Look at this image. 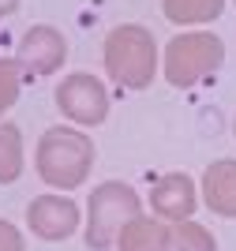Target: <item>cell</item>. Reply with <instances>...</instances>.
Returning a JSON list of instances; mask_svg holds the SVG:
<instances>
[{"label": "cell", "instance_id": "6da1fadb", "mask_svg": "<svg viewBox=\"0 0 236 251\" xmlns=\"http://www.w3.org/2000/svg\"><path fill=\"white\" fill-rule=\"evenodd\" d=\"M105 68L113 75V83L128 90H146L157 75V45L154 34L139 23H124L105 38Z\"/></svg>", "mask_w": 236, "mask_h": 251}, {"label": "cell", "instance_id": "7a4b0ae2", "mask_svg": "<svg viewBox=\"0 0 236 251\" xmlns=\"http://www.w3.org/2000/svg\"><path fill=\"white\" fill-rule=\"evenodd\" d=\"M94 169V143L75 127H52L38 143V173L49 188H79Z\"/></svg>", "mask_w": 236, "mask_h": 251}, {"label": "cell", "instance_id": "3957f363", "mask_svg": "<svg viewBox=\"0 0 236 251\" xmlns=\"http://www.w3.org/2000/svg\"><path fill=\"white\" fill-rule=\"evenodd\" d=\"M139 214H143V202H139L135 188H128V184H116V180L102 184V188L90 195L86 244H90V248H98V251L113 248L116 236H120V229L128 225V221H135Z\"/></svg>", "mask_w": 236, "mask_h": 251}, {"label": "cell", "instance_id": "277c9868", "mask_svg": "<svg viewBox=\"0 0 236 251\" xmlns=\"http://www.w3.org/2000/svg\"><path fill=\"white\" fill-rule=\"evenodd\" d=\"M225 64V45L217 34H180L165 49V79L173 86H195Z\"/></svg>", "mask_w": 236, "mask_h": 251}, {"label": "cell", "instance_id": "5b68a950", "mask_svg": "<svg viewBox=\"0 0 236 251\" xmlns=\"http://www.w3.org/2000/svg\"><path fill=\"white\" fill-rule=\"evenodd\" d=\"M56 105H60L64 116H72L75 124H102L105 116H109V94H105L102 79H94V75H68L56 90Z\"/></svg>", "mask_w": 236, "mask_h": 251}, {"label": "cell", "instance_id": "8992f818", "mask_svg": "<svg viewBox=\"0 0 236 251\" xmlns=\"http://www.w3.org/2000/svg\"><path fill=\"white\" fill-rule=\"evenodd\" d=\"M30 218V229L45 240H64L79 229V206L72 199H60V195H41V199L30 202L26 210Z\"/></svg>", "mask_w": 236, "mask_h": 251}, {"label": "cell", "instance_id": "52a82bcc", "mask_svg": "<svg viewBox=\"0 0 236 251\" xmlns=\"http://www.w3.org/2000/svg\"><path fill=\"white\" fill-rule=\"evenodd\" d=\"M199 199H195V184L187 173H169L154 184L150 191V210L165 221H187L195 214Z\"/></svg>", "mask_w": 236, "mask_h": 251}, {"label": "cell", "instance_id": "ba28073f", "mask_svg": "<svg viewBox=\"0 0 236 251\" xmlns=\"http://www.w3.org/2000/svg\"><path fill=\"white\" fill-rule=\"evenodd\" d=\"M64 56H68V42H64V34L52 30V26H30L19 42V64L34 68L38 75L56 72L64 64Z\"/></svg>", "mask_w": 236, "mask_h": 251}, {"label": "cell", "instance_id": "9c48e42d", "mask_svg": "<svg viewBox=\"0 0 236 251\" xmlns=\"http://www.w3.org/2000/svg\"><path fill=\"white\" fill-rule=\"evenodd\" d=\"M203 199L206 206L221 214V218H236V161H214L203 173Z\"/></svg>", "mask_w": 236, "mask_h": 251}, {"label": "cell", "instance_id": "30bf717a", "mask_svg": "<svg viewBox=\"0 0 236 251\" xmlns=\"http://www.w3.org/2000/svg\"><path fill=\"white\" fill-rule=\"evenodd\" d=\"M120 251H173V236H169V225L157 218H139L128 221L120 229Z\"/></svg>", "mask_w": 236, "mask_h": 251}, {"label": "cell", "instance_id": "8fae6325", "mask_svg": "<svg viewBox=\"0 0 236 251\" xmlns=\"http://www.w3.org/2000/svg\"><path fill=\"white\" fill-rule=\"evenodd\" d=\"M165 19L180 23V26H195V23H210L221 15L225 0H165Z\"/></svg>", "mask_w": 236, "mask_h": 251}, {"label": "cell", "instance_id": "7c38bea8", "mask_svg": "<svg viewBox=\"0 0 236 251\" xmlns=\"http://www.w3.org/2000/svg\"><path fill=\"white\" fill-rule=\"evenodd\" d=\"M169 236H173V251H217L214 236L195 225V221H169Z\"/></svg>", "mask_w": 236, "mask_h": 251}, {"label": "cell", "instance_id": "4fadbf2b", "mask_svg": "<svg viewBox=\"0 0 236 251\" xmlns=\"http://www.w3.org/2000/svg\"><path fill=\"white\" fill-rule=\"evenodd\" d=\"M19 173H23L19 131H15L11 124H0V184H11Z\"/></svg>", "mask_w": 236, "mask_h": 251}, {"label": "cell", "instance_id": "5bb4252c", "mask_svg": "<svg viewBox=\"0 0 236 251\" xmlns=\"http://www.w3.org/2000/svg\"><path fill=\"white\" fill-rule=\"evenodd\" d=\"M19 94V72H15V60H4L0 56V113L8 109Z\"/></svg>", "mask_w": 236, "mask_h": 251}, {"label": "cell", "instance_id": "9a60e30c", "mask_svg": "<svg viewBox=\"0 0 236 251\" xmlns=\"http://www.w3.org/2000/svg\"><path fill=\"white\" fill-rule=\"evenodd\" d=\"M0 251H23V236L15 225H8V221H0Z\"/></svg>", "mask_w": 236, "mask_h": 251}, {"label": "cell", "instance_id": "2e32d148", "mask_svg": "<svg viewBox=\"0 0 236 251\" xmlns=\"http://www.w3.org/2000/svg\"><path fill=\"white\" fill-rule=\"evenodd\" d=\"M15 4H19V0H0V19H4V15H11V11H15Z\"/></svg>", "mask_w": 236, "mask_h": 251}, {"label": "cell", "instance_id": "e0dca14e", "mask_svg": "<svg viewBox=\"0 0 236 251\" xmlns=\"http://www.w3.org/2000/svg\"><path fill=\"white\" fill-rule=\"evenodd\" d=\"M233 131H236V124H233Z\"/></svg>", "mask_w": 236, "mask_h": 251}]
</instances>
